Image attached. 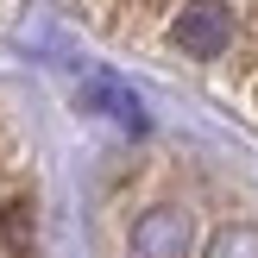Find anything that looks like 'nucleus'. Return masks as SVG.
<instances>
[{
  "mask_svg": "<svg viewBox=\"0 0 258 258\" xmlns=\"http://www.w3.org/2000/svg\"><path fill=\"white\" fill-rule=\"evenodd\" d=\"M126 258H189V214L183 208H151L126 233Z\"/></svg>",
  "mask_w": 258,
  "mask_h": 258,
  "instance_id": "7ed1b4c3",
  "label": "nucleus"
},
{
  "mask_svg": "<svg viewBox=\"0 0 258 258\" xmlns=\"http://www.w3.org/2000/svg\"><path fill=\"white\" fill-rule=\"evenodd\" d=\"M95 32L170 57L258 120V0H63Z\"/></svg>",
  "mask_w": 258,
  "mask_h": 258,
  "instance_id": "f257e3e1",
  "label": "nucleus"
},
{
  "mask_svg": "<svg viewBox=\"0 0 258 258\" xmlns=\"http://www.w3.org/2000/svg\"><path fill=\"white\" fill-rule=\"evenodd\" d=\"M0 258H38V214H32L25 164L7 126H0Z\"/></svg>",
  "mask_w": 258,
  "mask_h": 258,
  "instance_id": "f03ea898",
  "label": "nucleus"
}]
</instances>
